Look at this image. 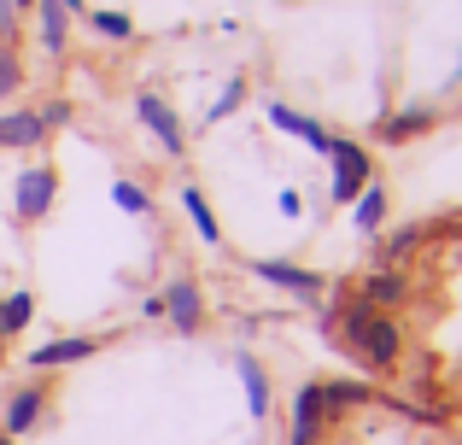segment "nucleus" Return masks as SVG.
Segmentation results:
<instances>
[{"label":"nucleus","instance_id":"f257e3e1","mask_svg":"<svg viewBox=\"0 0 462 445\" xmlns=\"http://www.w3.org/2000/svg\"><path fill=\"white\" fill-rule=\"evenodd\" d=\"M346 346L357 357H369L374 369H386L398 357V346H404V334H398L393 317H374V305H363V299H357V305L346 311Z\"/></svg>","mask_w":462,"mask_h":445},{"label":"nucleus","instance_id":"f03ea898","mask_svg":"<svg viewBox=\"0 0 462 445\" xmlns=\"http://www.w3.org/2000/svg\"><path fill=\"white\" fill-rule=\"evenodd\" d=\"M328 159H334V199H339V206H351V199L369 188V153H363L357 141H334Z\"/></svg>","mask_w":462,"mask_h":445},{"label":"nucleus","instance_id":"7ed1b4c3","mask_svg":"<svg viewBox=\"0 0 462 445\" xmlns=\"http://www.w3.org/2000/svg\"><path fill=\"white\" fill-rule=\"evenodd\" d=\"M328 399H322V387H299V404H293V440L287 445H316L322 440V428H328Z\"/></svg>","mask_w":462,"mask_h":445},{"label":"nucleus","instance_id":"20e7f679","mask_svg":"<svg viewBox=\"0 0 462 445\" xmlns=\"http://www.w3.org/2000/svg\"><path fill=\"white\" fill-rule=\"evenodd\" d=\"M135 112H141V124H147V129H152L158 141H164L170 153H181V147H188V135H181L176 112H170V106L158 100V94H141V100H135Z\"/></svg>","mask_w":462,"mask_h":445},{"label":"nucleus","instance_id":"39448f33","mask_svg":"<svg viewBox=\"0 0 462 445\" xmlns=\"http://www.w3.org/2000/svg\"><path fill=\"white\" fill-rule=\"evenodd\" d=\"M53 206V171H23L18 176V218H42V211Z\"/></svg>","mask_w":462,"mask_h":445},{"label":"nucleus","instance_id":"423d86ee","mask_svg":"<svg viewBox=\"0 0 462 445\" xmlns=\"http://www.w3.org/2000/svg\"><path fill=\"white\" fill-rule=\"evenodd\" d=\"M42 135H47L42 112H6V117H0V147H12V153L35 147V141H42Z\"/></svg>","mask_w":462,"mask_h":445},{"label":"nucleus","instance_id":"0eeeda50","mask_svg":"<svg viewBox=\"0 0 462 445\" xmlns=\"http://www.w3.org/2000/svg\"><path fill=\"white\" fill-rule=\"evenodd\" d=\"M42 411H47L42 387H23V393H12V404H6V434H12V440H18V434H30V428L42 422Z\"/></svg>","mask_w":462,"mask_h":445},{"label":"nucleus","instance_id":"6e6552de","mask_svg":"<svg viewBox=\"0 0 462 445\" xmlns=\"http://www.w3.org/2000/svg\"><path fill=\"white\" fill-rule=\"evenodd\" d=\"M164 311H170V322H176L181 334H193V329H199V287H193V282H170Z\"/></svg>","mask_w":462,"mask_h":445},{"label":"nucleus","instance_id":"1a4fd4ad","mask_svg":"<svg viewBox=\"0 0 462 445\" xmlns=\"http://www.w3.org/2000/svg\"><path fill=\"white\" fill-rule=\"evenodd\" d=\"M252 270H258L263 282L287 287V293H322V275H310V270H293V264H270V258H258Z\"/></svg>","mask_w":462,"mask_h":445},{"label":"nucleus","instance_id":"9d476101","mask_svg":"<svg viewBox=\"0 0 462 445\" xmlns=\"http://www.w3.org/2000/svg\"><path fill=\"white\" fill-rule=\"evenodd\" d=\"M270 124H275V129H287V135H299V141H310L316 153H328V147H334V135H328L322 124H310V117L287 112V106H270Z\"/></svg>","mask_w":462,"mask_h":445},{"label":"nucleus","instance_id":"9b49d317","mask_svg":"<svg viewBox=\"0 0 462 445\" xmlns=\"http://www.w3.org/2000/svg\"><path fill=\"white\" fill-rule=\"evenodd\" d=\"M94 352V340H47L30 352V369H59V364H82Z\"/></svg>","mask_w":462,"mask_h":445},{"label":"nucleus","instance_id":"f8f14e48","mask_svg":"<svg viewBox=\"0 0 462 445\" xmlns=\"http://www.w3.org/2000/svg\"><path fill=\"white\" fill-rule=\"evenodd\" d=\"M404 293H410V282H404V275H393V270H381V275L363 282V305H398Z\"/></svg>","mask_w":462,"mask_h":445},{"label":"nucleus","instance_id":"ddd939ff","mask_svg":"<svg viewBox=\"0 0 462 445\" xmlns=\"http://www.w3.org/2000/svg\"><path fill=\"white\" fill-rule=\"evenodd\" d=\"M235 369H240V381H246V411H252V416H263V411H270V387H263V369L252 364L246 352L235 357Z\"/></svg>","mask_w":462,"mask_h":445},{"label":"nucleus","instance_id":"4468645a","mask_svg":"<svg viewBox=\"0 0 462 445\" xmlns=\"http://www.w3.org/2000/svg\"><path fill=\"white\" fill-rule=\"evenodd\" d=\"M35 12H42V42H47V53H59V47H65V6H59V0H35Z\"/></svg>","mask_w":462,"mask_h":445},{"label":"nucleus","instance_id":"2eb2a0df","mask_svg":"<svg viewBox=\"0 0 462 445\" xmlns=\"http://www.w3.org/2000/svg\"><path fill=\"white\" fill-rule=\"evenodd\" d=\"M351 206H357V228H363V235H374V228H381V218H386V194H381V188H363Z\"/></svg>","mask_w":462,"mask_h":445},{"label":"nucleus","instance_id":"dca6fc26","mask_svg":"<svg viewBox=\"0 0 462 445\" xmlns=\"http://www.w3.org/2000/svg\"><path fill=\"white\" fill-rule=\"evenodd\" d=\"M421 129H433V112H398V117L381 124V135L386 141H410V135H421Z\"/></svg>","mask_w":462,"mask_h":445},{"label":"nucleus","instance_id":"f3484780","mask_svg":"<svg viewBox=\"0 0 462 445\" xmlns=\"http://www.w3.org/2000/svg\"><path fill=\"white\" fill-rule=\"evenodd\" d=\"M181 206H188V218H193V228H199L205 240H223V228H217L211 206H205V199H199V188H181Z\"/></svg>","mask_w":462,"mask_h":445},{"label":"nucleus","instance_id":"a211bd4d","mask_svg":"<svg viewBox=\"0 0 462 445\" xmlns=\"http://www.w3.org/2000/svg\"><path fill=\"white\" fill-rule=\"evenodd\" d=\"M30 311H35V299H30V293H12V299H0V329H6V334L30 329Z\"/></svg>","mask_w":462,"mask_h":445},{"label":"nucleus","instance_id":"6ab92c4d","mask_svg":"<svg viewBox=\"0 0 462 445\" xmlns=\"http://www.w3.org/2000/svg\"><path fill=\"white\" fill-rule=\"evenodd\" d=\"M94 30L112 35V42H129V35H135V23H129L124 12H94Z\"/></svg>","mask_w":462,"mask_h":445},{"label":"nucleus","instance_id":"aec40b11","mask_svg":"<svg viewBox=\"0 0 462 445\" xmlns=\"http://www.w3.org/2000/svg\"><path fill=\"white\" fill-rule=\"evenodd\" d=\"M112 199H117V206H124V211H135V218H141V211H152L147 188H135V182H117V188H112Z\"/></svg>","mask_w":462,"mask_h":445},{"label":"nucleus","instance_id":"412c9836","mask_svg":"<svg viewBox=\"0 0 462 445\" xmlns=\"http://www.w3.org/2000/svg\"><path fill=\"white\" fill-rule=\"evenodd\" d=\"M416 246H421V228H398V235L386 240V258H410Z\"/></svg>","mask_w":462,"mask_h":445},{"label":"nucleus","instance_id":"4be33fe9","mask_svg":"<svg viewBox=\"0 0 462 445\" xmlns=\"http://www.w3.org/2000/svg\"><path fill=\"white\" fill-rule=\"evenodd\" d=\"M240 94H246V82H228V88H223V100L211 106V124H217V117H228V112H235V106H240Z\"/></svg>","mask_w":462,"mask_h":445},{"label":"nucleus","instance_id":"5701e85b","mask_svg":"<svg viewBox=\"0 0 462 445\" xmlns=\"http://www.w3.org/2000/svg\"><path fill=\"white\" fill-rule=\"evenodd\" d=\"M0 94H18V59L0 47Z\"/></svg>","mask_w":462,"mask_h":445},{"label":"nucleus","instance_id":"b1692460","mask_svg":"<svg viewBox=\"0 0 462 445\" xmlns=\"http://www.w3.org/2000/svg\"><path fill=\"white\" fill-rule=\"evenodd\" d=\"M12 23H18V6H12V0H0V42L12 35Z\"/></svg>","mask_w":462,"mask_h":445},{"label":"nucleus","instance_id":"393cba45","mask_svg":"<svg viewBox=\"0 0 462 445\" xmlns=\"http://www.w3.org/2000/svg\"><path fill=\"white\" fill-rule=\"evenodd\" d=\"M59 6H65V12H82V0H59Z\"/></svg>","mask_w":462,"mask_h":445},{"label":"nucleus","instance_id":"a878e982","mask_svg":"<svg viewBox=\"0 0 462 445\" xmlns=\"http://www.w3.org/2000/svg\"><path fill=\"white\" fill-rule=\"evenodd\" d=\"M0 352H6V329H0Z\"/></svg>","mask_w":462,"mask_h":445},{"label":"nucleus","instance_id":"bb28decb","mask_svg":"<svg viewBox=\"0 0 462 445\" xmlns=\"http://www.w3.org/2000/svg\"><path fill=\"white\" fill-rule=\"evenodd\" d=\"M0 445H12V434H0Z\"/></svg>","mask_w":462,"mask_h":445},{"label":"nucleus","instance_id":"cd10ccee","mask_svg":"<svg viewBox=\"0 0 462 445\" xmlns=\"http://www.w3.org/2000/svg\"><path fill=\"white\" fill-rule=\"evenodd\" d=\"M12 6H30V0H12Z\"/></svg>","mask_w":462,"mask_h":445}]
</instances>
